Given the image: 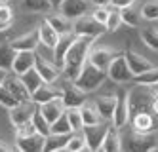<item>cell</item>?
I'll return each mask as SVG.
<instances>
[{
    "mask_svg": "<svg viewBox=\"0 0 158 152\" xmlns=\"http://www.w3.org/2000/svg\"><path fill=\"white\" fill-rule=\"evenodd\" d=\"M31 122H32V125H35L36 133H40V135H50V133H52V124L44 118V114H42L40 110H35Z\"/></svg>",
    "mask_w": 158,
    "mask_h": 152,
    "instance_id": "30",
    "label": "cell"
},
{
    "mask_svg": "<svg viewBox=\"0 0 158 152\" xmlns=\"http://www.w3.org/2000/svg\"><path fill=\"white\" fill-rule=\"evenodd\" d=\"M101 150H112V152H116V150H122V139L118 135V127L114 125H109V129H107V135L103 139V145H101Z\"/></svg>",
    "mask_w": 158,
    "mask_h": 152,
    "instance_id": "26",
    "label": "cell"
},
{
    "mask_svg": "<svg viewBox=\"0 0 158 152\" xmlns=\"http://www.w3.org/2000/svg\"><path fill=\"white\" fill-rule=\"evenodd\" d=\"M15 129H17V137H25V135H31V133H36V129H35V125H32V122H25V124L17 125Z\"/></svg>",
    "mask_w": 158,
    "mask_h": 152,
    "instance_id": "43",
    "label": "cell"
},
{
    "mask_svg": "<svg viewBox=\"0 0 158 152\" xmlns=\"http://www.w3.org/2000/svg\"><path fill=\"white\" fill-rule=\"evenodd\" d=\"M0 2H8V0H0Z\"/></svg>",
    "mask_w": 158,
    "mask_h": 152,
    "instance_id": "50",
    "label": "cell"
},
{
    "mask_svg": "<svg viewBox=\"0 0 158 152\" xmlns=\"http://www.w3.org/2000/svg\"><path fill=\"white\" fill-rule=\"evenodd\" d=\"M88 2H92V0H88Z\"/></svg>",
    "mask_w": 158,
    "mask_h": 152,
    "instance_id": "51",
    "label": "cell"
},
{
    "mask_svg": "<svg viewBox=\"0 0 158 152\" xmlns=\"http://www.w3.org/2000/svg\"><path fill=\"white\" fill-rule=\"evenodd\" d=\"M107 76L110 80L118 82V84H126V82L135 78L133 72H131V68H130V65H128V61H126V57H124V53L116 55L114 59L110 61V65L107 68Z\"/></svg>",
    "mask_w": 158,
    "mask_h": 152,
    "instance_id": "5",
    "label": "cell"
},
{
    "mask_svg": "<svg viewBox=\"0 0 158 152\" xmlns=\"http://www.w3.org/2000/svg\"><path fill=\"white\" fill-rule=\"evenodd\" d=\"M141 15L143 19H149V21H156L158 19V0H151L141 8Z\"/></svg>",
    "mask_w": 158,
    "mask_h": 152,
    "instance_id": "37",
    "label": "cell"
},
{
    "mask_svg": "<svg viewBox=\"0 0 158 152\" xmlns=\"http://www.w3.org/2000/svg\"><path fill=\"white\" fill-rule=\"evenodd\" d=\"M92 44H94V38H88V36H76L74 38L73 46L67 51L65 65L61 68V72L65 74V78L69 82H74V78L80 74L82 67L88 61V53L92 50Z\"/></svg>",
    "mask_w": 158,
    "mask_h": 152,
    "instance_id": "1",
    "label": "cell"
},
{
    "mask_svg": "<svg viewBox=\"0 0 158 152\" xmlns=\"http://www.w3.org/2000/svg\"><path fill=\"white\" fill-rule=\"evenodd\" d=\"M116 55L118 53H112L107 48H97V46H92V50H89V53H88V61L92 63V65H95L97 68L107 71L109 65H110V61L114 59Z\"/></svg>",
    "mask_w": 158,
    "mask_h": 152,
    "instance_id": "14",
    "label": "cell"
},
{
    "mask_svg": "<svg viewBox=\"0 0 158 152\" xmlns=\"http://www.w3.org/2000/svg\"><path fill=\"white\" fill-rule=\"evenodd\" d=\"M40 44V36H38V31H32L27 32L23 36H17L12 40V46L15 51H35Z\"/></svg>",
    "mask_w": 158,
    "mask_h": 152,
    "instance_id": "19",
    "label": "cell"
},
{
    "mask_svg": "<svg viewBox=\"0 0 158 152\" xmlns=\"http://www.w3.org/2000/svg\"><path fill=\"white\" fill-rule=\"evenodd\" d=\"M152 110L158 114V93H154V101H152Z\"/></svg>",
    "mask_w": 158,
    "mask_h": 152,
    "instance_id": "46",
    "label": "cell"
},
{
    "mask_svg": "<svg viewBox=\"0 0 158 152\" xmlns=\"http://www.w3.org/2000/svg\"><path fill=\"white\" fill-rule=\"evenodd\" d=\"M35 105H36L35 101H25V103L15 105L14 109H10V120H12L14 127L25 124V122H31L32 114H35V110H36Z\"/></svg>",
    "mask_w": 158,
    "mask_h": 152,
    "instance_id": "9",
    "label": "cell"
},
{
    "mask_svg": "<svg viewBox=\"0 0 158 152\" xmlns=\"http://www.w3.org/2000/svg\"><path fill=\"white\" fill-rule=\"evenodd\" d=\"M23 4L31 11H50L52 10L50 0H23Z\"/></svg>",
    "mask_w": 158,
    "mask_h": 152,
    "instance_id": "38",
    "label": "cell"
},
{
    "mask_svg": "<svg viewBox=\"0 0 158 152\" xmlns=\"http://www.w3.org/2000/svg\"><path fill=\"white\" fill-rule=\"evenodd\" d=\"M19 78H21V82L25 84V88L32 93V91H36L42 84H46V82L42 80V76H40V72L36 71V68H31V71H27V72H23V74H17Z\"/></svg>",
    "mask_w": 158,
    "mask_h": 152,
    "instance_id": "28",
    "label": "cell"
},
{
    "mask_svg": "<svg viewBox=\"0 0 158 152\" xmlns=\"http://www.w3.org/2000/svg\"><path fill=\"white\" fill-rule=\"evenodd\" d=\"M4 86L14 93V97H15L19 103L31 101V91L25 88V84L21 82V78H19L17 74H8L6 80H4Z\"/></svg>",
    "mask_w": 158,
    "mask_h": 152,
    "instance_id": "15",
    "label": "cell"
},
{
    "mask_svg": "<svg viewBox=\"0 0 158 152\" xmlns=\"http://www.w3.org/2000/svg\"><path fill=\"white\" fill-rule=\"evenodd\" d=\"M124 57H126V61H128V65H130V68H131L133 76H137V74H141V72H147V71H151V68H152V63H151L149 59H145L143 55L135 53V51H131V50H126V51H124Z\"/></svg>",
    "mask_w": 158,
    "mask_h": 152,
    "instance_id": "18",
    "label": "cell"
},
{
    "mask_svg": "<svg viewBox=\"0 0 158 152\" xmlns=\"http://www.w3.org/2000/svg\"><path fill=\"white\" fill-rule=\"evenodd\" d=\"M135 82L141 84V86H149V88L158 86V67H152L151 71L137 74V76H135Z\"/></svg>",
    "mask_w": 158,
    "mask_h": 152,
    "instance_id": "32",
    "label": "cell"
},
{
    "mask_svg": "<svg viewBox=\"0 0 158 152\" xmlns=\"http://www.w3.org/2000/svg\"><path fill=\"white\" fill-rule=\"evenodd\" d=\"M6 76H8V71H2V68H0V86L4 84V80H6Z\"/></svg>",
    "mask_w": 158,
    "mask_h": 152,
    "instance_id": "47",
    "label": "cell"
},
{
    "mask_svg": "<svg viewBox=\"0 0 158 152\" xmlns=\"http://www.w3.org/2000/svg\"><path fill=\"white\" fill-rule=\"evenodd\" d=\"M38 36H40V44H44V46H48V48H55V44L59 42V38H61V34L55 31L50 23L44 19V23L38 27Z\"/></svg>",
    "mask_w": 158,
    "mask_h": 152,
    "instance_id": "23",
    "label": "cell"
},
{
    "mask_svg": "<svg viewBox=\"0 0 158 152\" xmlns=\"http://www.w3.org/2000/svg\"><path fill=\"white\" fill-rule=\"evenodd\" d=\"M109 11L110 10H107V6H95V10H94V14H92V17L95 19V21H99V23H107V17H109Z\"/></svg>",
    "mask_w": 158,
    "mask_h": 152,
    "instance_id": "42",
    "label": "cell"
},
{
    "mask_svg": "<svg viewBox=\"0 0 158 152\" xmlns=\"http://www.w3.org/2000/svg\"><path fill=\"white\" fill-rule=\"evenodd\" d=\"M50 2H52V8H57L59 10V6H61L63 0H50Z\"/></svg>",
    "mask_w": 158,
    "mask_h": 152,
    "instance_id": "48",
    "label": "cell"
},
{
    "mask_svg": "<svg viewBox=\"0 0 158 152\" xmlns=\"http://www.w3.org/2000/svg\"><path fill=\"white\" fill-rule=\"evenodd\" d=\"M105 78H109L107 76V71L97 68L95 65H92L89 61H86V65L82 67L80 74L74 78L73 84L80 89V91H84V93H92V91H95L101 84H103Z\"/></svg>",
    "mask_w": 158,
    "mask_h": 152,
    "instance_id": "2",
    "label": "cell"
},
{
    "mask_svg": "<svg viewBox=\"0 0 158 152\" xmlns=\"http://www.w3.org/2000/svg\"><path fill=\"white\" fill-rule=\"evenodd\" d=\"M110 4H112V8H118V10H122V8L133 6V4H135V0H110Z\"/></svg>",
    "mask_w": 158,
    "mask_h": 152,
    "instance_id": "44",
    "label": "cell"
},
{
    "mask_svg": "<svg viewBox=\"0 0 158 152\" xmlns=\"http://www.w3.org/2000/svg\"><path fill=\"white\" fill-rule=\"evenodd\" d=\"M107 32V27L103 23L95 21L92 15H82L73 21V34L74 36H88V38H99Z\"/></svg>",
    "mask_w": 158,
    "mask_h": 152,
    "instance_id": "3",
    "label": "cell"
},
{
    "mask_svg": "<svg viewBox=\"0 0 158 152\" xmlns=\"http://www.w3.org/2000/svg\"><path fill=\"white\" fill-rule=\"evenodd\" d=\"M73 133H50L46 135V143H44V150L48 152H59L67 148V143H69Z\"/></svg>",
    "mask_w": 158,
    "mask_h": 152,
    "instance_id": "22",
    "label": "cell"
},
{
    "mask_svg": "<svg viewBox=\"0 0 158 152\" xmlns=\"http://www.w3.org/2000/svg\"><path fill=\"white\" fill-rule=\"evenodd\" d=\"M122 25V17H120V10H110L109 11V17H107V23H105V27L107 31H116L118 27Z\"/></svg>",
    "mask_w": 158,
    "mask_h": 152,
    "instance_id": "41",
    "label": "cell"
},
{
    "mask_svg": "<svg viewBox=\"0 0 158 152\" xmlns=\"http://www.w3.org/2000/svg\"><path fill=\"white\" fill-rule=\"evenodd\" d=\"M35 61H36L35 51H17L15 59H14L12 72L14 74H23V72L31 71V68H35Z\"/></svg>",
    "mask_w": 158,
    "mask_h": 152,
    "instance_id": "20",
    "label": "cell"
},
{
    "mask_svg": "<svg viewBox=\"0 0 158 152\" xmlns=\"http://www.w3.org/2000/svg\"><path fill=\"white\" fill-rule=\"evenodd\" d=\"M130 125L137 133H156L158 131V114L154 110H141L130 116Z\"/></svg>",
    "mask_w": 158,
    "mask_h": 152,
    "instance_id": "4",
    "label": "cell"
},
{
    "mask_svg": "<svg viewBox=\"0 0 158 152\" xmlns=\"http://www.w3.org/2000/svg\"><path fill=\"white\" fill-rule=\"evenodd\" d=\"M61 99H63L65 109H80L86 103V93L73 84V86H65L61 89Z\"/></svg>",
    "mask_w": 158,
    "mask_h": 152,
    "instance_id": "13",
    "label": "cell"
},
{
    "mask_svg": "<svg viewBox=\"0 0 158 152\" xmlns=\"http://www.w3.org/2000/svg\"><path fill=\"white\" fill-rule=\"evenodd\" d=\"M74 38H76V36H74L73 32H71V34H63V36L59 38V42L55 44V48H53V63H55V67H57V68H63L67 51H69V48L73 46Z\"/></svg>",
    "mask_w": 158,
    "mask_h": 152,
    "instance_id": "16",
    "label": "cell"
},
{
    "mask_svg": "<svg viewBox=\"0 0 158 152\" xmlns=\"http://www.w3.org/2000/svg\"><path fill=\"white\" fill-rule=\"evenodd\" d=\"M35 53H36V51H35ZM35 68H36V71L40 72L42 80L46 82V84H53V82L59 78V74H61V68H57V67H55V63H53V61L44 59V57H40L38 53H36Z\"/></svg>",
    "mask_w": 158,
    "mask_h": 152,
    "instance_id": "11",
    "label": "cell"
},
{
    "mask_svg": "<svg viewBox=\"0 0 158 152\" xmlns=\"http://www.w3.org/2000/svg\"><path fill=\"white\" fill-rule=\"evenodd\" d=\"M126 124H130V103H128V93L116 95V107L112 114V125L122 129Z\"/></svg>",
    "mask_w": 158,
    "mask_h": 152,
    "instance_id": "10",
    "label": "cell"
},
{
    "mask_svg": "<svg viewBox=\"0 0 158 152\" xmlns=\"http://www.w3.org/2000/svg\"><path fill=\"white\" fill-rule=\"evenodd\" d=\"M0 105H2V107H6V109H14L15 105H19V101L14 97V93L10 91L4 84L0 86Z\"/></svg>",
    "mask_w": 158,
    "mask_h": 152,
    "instance_id": "36",
    "label": "cell"
},
{
    "mask_svg": "<svg viewBox=\"0 0 158 152\" xmlns=\"http://www.w3.org/2000/svg\"><path fill=\"white\" fill-rule=\"evenodd\" d=\"M120 17H122V23L128 27H137L139 25V19H141V11L133 10V6H128V8H122L120 10Z\"/></svg>",
    "mask_w": 158,
    "mask_h": 152,
    "instance_id": "31",
    "label": "cell"
},
{
    "mask_svg": "<svg viewBox=\"0 0 158 152\" xmlns=\"http://www.w3.org/2000/svg\"><path fill=\"white\" fill-rule=\"evenodd\" d=\"M112 122H99L95 125H84V137H86V146L88 150H101V145H103V139L107 135V129Z\"/></svg>",
    "mask_w": 158,
    "mask_h": 152,
    "instance_id": "6",
    "label": "cell"
},
{
    "mask_svg": "<svg viewBox=\"0 0 158 152\" xmlns=\"http://www.w3.org/2000/svg\"><path fill=\"white\" fill-rule=\"evenodd\" d=\"M14 21V14H12V8L6 6V4H0V31H6Z\"/></svg>",
    "mask_w": 158,
    "mask_h": 152,
    "instance_id": "39",
    "label": "cell"
},
{
    "mask_svg": "<svg viewBox=\"0 0 158 152\" xmlns=\"http://www.w3.org/2000/svg\"><path fill=\"white\" fill-rule=\"evenodd\" d=\"M55 97H61V89H55L52 86H46V84H42L36 91H32L31 93V101H35L36 105H42V103H48Z\"/></svg>",
    "mask_w": 158,
    "mask_h": 152,
    "instance_id": "24",
    "label": "cell"
},
{
    "mask_svg": "<svg viewBox=\"0 0 158 152\" xmlns=\"http://www.w3.org/2000/svg\"><path fill=\"white\" fill-rule=\"evenodd\" d=\"M80 114H82L84 125H95V124H99V122H103V118L99 116V112H97V109H95V105L88 103V101L80 107Z\"/></svg>",
    "mask_w": 158,
    "mask_h": 152,
    "instance_id": "29",
    "label": "cell"
},
{
    "mask_svg": "<svg viewBox=\"0 0 158 152\" xmlns=\"http://www.w3.org/2000/svg\"><path fill=\"white\" fill-rule=\"evenodd\" d=\"M95 109L99 112V116L105 122H112V114H114V107H116V95H103L95 99Z\"/></svg>",
    "mask_w": 158,
    "mask_h": 152,
    "instance_id": "21",
    "label": "cell"
},
{
    "mask_svg": "<svg viewBox=\"0 0 158 152\" xmlns=\"http://www.w3.org/2000/svg\"><path fill=\"white\" fill-rule=\"evenodd\" d=\"M0 150H4V152H8V150H10V148H8V146H6V145H0Z\"/></svg>",
    "mask_w": 158,
    "mask_h": 152,
    "instance_id": "49",
    "label": "cell"
},
{
    "mask_svg": "<svg viewBox=\"0 0 158 152\" xmlns=\"http://www.w3.org/2000/svg\"><path fill=\"white\" fill-rule=\"evenodd\" d=\"M89 4L92 2H88V0H63L61 6H59V11L67 19L74 21V19L82 17V15H88Z\"/></svg>",
    "mask_w": 158,
    "mask_h": 152,
    "instance_id": "7",
    "label": "cell"
},
{
    "mask_svg": "<svg viewBox=\"0 0 158 152\" xmlns=\"http://www.w3.org/2000/svg\"><path fill=\"white\" fill-rule=\"evenodd\" d=\"M44 143H46V135L31 133L25 137H17L15 148L21 152H40V150H44Z\"/></svg>",
    "mask_w": 158,
    "mask_h": 152,
    "instance_id": "12",
    "label": "cell"
},
{
    "mask_svg": "<svg viewBox=\"0 0 158 152\" xmlns=\"http://www.w3.org/2000/svg\"><path fill=\"white\" fill-rule=\"evenodd\" d=\"M67 118H69V122H71L73 131H82L84 129V122H82L80 109H67Z\"/></svg>",
    "mask_w": 158,
    "mask_h": 152,
    "instance_id": "35",
    "label": "cell"
},
{
    "mask_svg": "<svg viewBox=\"0 0 158 152\" xmlns=\"http://www.w3.org/2000/svg\"><path fill=\"white\" fill-rule=\"evenodd\" d=\"M38 110L44 114V118H46L50 124H53L61 114H65L67 109H65V105H63V99L61 97H55V99H52L48 103H42Z\"/></svg>",
    "mask_w": 158,
    "mask_h": 152,
    "instance_id": "17",
    "label": "cell"
},
{
    "mask_svg": "<svg viewBox=\"0 0 158 152\" xmlns=\"http://www.w3.org/2000/svg\"><path fill=\"white\" fill-rule=\"evenodd\" d=\"M46 21L50 23V25L57 31L61 36L63 34H71L73 32V21L71 19H67L65 15H61V14H53V15H48L46 17Z\"/></svg>",
    "mask_w": 158,
    "mask_h": 152,
    "instance_id": "27",
    "label": "cell"
},
{
    "mask_svg": "<svg viewBox=\"0 0 158 152\" xmlns=\"http://www.w3.org/2000/svg\"><path fill=\"white\" fill-rule=\"evenodd\" d=\"M141 40L149 46L151 50L158 51V31H151V29H145L141 32Z\"/></svg>",
    "mask_w": 158,
    "mask_h": 152,
    "instance_id": "40",
    "label": "cell"
},
{
    "mask_svg": "<svg viewBox=\"0 0 158 152\" xmlns=\"http://www.w3.org/2000/svg\"><path fill=\"white\" fill-rule=\"evenodd\" d=\"M86 137H84V131L80 135V131H73L71 139H69V143H67V148L65 150H69V152H78V150H86Z\"/></svg>",
    "mask_w": 158,
    "mask_h": 152,
    "instance_id": "33",
    "label": "cell"
},
{
    "mask_svg": "<svg viewBox=\"0 0 158 152\" xmlns=\"http://www.w3.org/2000/svg\"><path fill=\"white\" fill-rule=\"evenodd\" d=\"M15 55H17V51L14 50L12 42H2L0 44V68H2V71H8V72L12 71Z\"/></svg>",
    "mask_w": 158,
    "mask_h": 152,
    "instance_id": "25",
    "label": "cell"
},
{
    "mask_svg": "<svg viewBox=\"0 0 158 152\" xmlns=\"http://www.w3.org/2000/svg\"><path fill=\"white\" fill-rule=\"evenodd\" d=\"M92 4L94 6H109L110 0H92Z\"/></svg>",
    "mask_w": 158,
    "mask_h": 152,
    "instance_id": "45",
    "label": "cell"
},
{
    "mask_svg": "<svg viewBox=\"0 0 158 152\" xmlns=\"http://www.w3.org/2000/svg\"><path fill=\"white\" fill-rule=\"evenodd\" d=\"M52 133H73L71 122L67 118V110H65V114H61L59 118L52 124Z\"/></svg>",
    "mask_w": 158,
    "mask_h": 152,
    "instance_id": "34",
    "label": "cell"
},
{
    "mask_svg": "<svg viewBox=\"0 0 158 152\" xmlns=\"http://www.w3.org/2000/svg\"><path fill=\"white\" fill-rule=\"evenodd\" d=\"M128 150H156L158 148V139L154 133H137L133 131V135L126 141Z\"/></svg>",
    "mask_w": 158,
    "mask_h": 152,
    "instance_id": "8",
    "label": "cell"
}]
</instances>
